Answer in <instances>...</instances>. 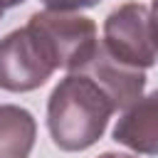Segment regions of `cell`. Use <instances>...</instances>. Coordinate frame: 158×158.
Here are the masks:
<instances>
[{"label":"cell","mask_w":158,"mask_h":158,"mask_svg":"<svg viewBox=\"0 0 158 158\" xmlns=\"http://www.w3.org/2000/svg\"><path fill=\"white\" fill-rule=\"evenodd\" d=\"M114 104L101 86L81 72H69L49 94L47 128L59 151L79 153L91 148L106 131Z\"/></svg>","instance_id":"obj_1"},{"label":"cell","mask_w":158,"mask_h":158,"mask_svg":"<svg viewBox=\"0 0 158 158\" xmlns=\"http://www.w3.org/2000/svg\"><path fill=\"white\" fill-rule=\"evenodd\" d=\"M27 25L40 35L57 69L64 72H79L101 44L94 20L79 12L40 10L30 15Z\"/></svg>","instance_id":"obj_2"},{"label":"cell","mask_w":158,"mask_h":158,"mask_svg":"<svg viewBox=\"0 0 158 158\" xmlns=\"http://www.w3.org/2000/svg\"><path fill=\"white\" fill-rule=\"evenodd\" d=\"M104 49L133 69H151L158 62V40L151 10L141 2H123L104 20Z\"/></svg>","instance_id":"obj_3"},{"label":"cell","mask_w":158,"mask_h":158,"mask_svg":"<svg viewBox=\"0 0 158 158\" xmlns=\"http://www.w3.org/2000/svg\"><path fill=\"white\" fill-rule=\"evenodd\" d=\"M57 72L40 35L25 25L0 40V89L12 94L35 91Z\"/></svg>","instance_id":"obj_4"},{"label":"cell","mask_w":158,"mask_h":158,"mask_svg":"<svg viewBox=\"0 0 158 158\" xmlns=\"http://www.w3.org/2000/svg\"><path fill=\"white\" fill-rule=\"evenodd\" d=\"M79 72L101 86V91L109 96V101L114 104L116 111L128 109L136 99L143 96V89H146V72L121 64L104 49V44H99L94 57Z\"/></svg>","instance_id":"obj_5"},{"label":"cell","mask_w":158,"mask_h":158,"mask_svg":"<svg viewBox=\"0 0 158 158\" xmlns=\"http://www.w3.org/2000/svg\"><path fill=\"white\" fill-rule=\"evenodd\" d=\"M114 141L138 156H158V89L121 111L114 126Z\"/></svg>","instance_id":"obj_6"},{"label":"cell","mask_w":158,"mask_h":158,"mask_svg":"<svg viewBox=\"0 0 158 158\" xmlns=\"http://www.w3.org/2000/svg\"><path fill=\"white\" fill-rule=\"evenodd\" d=\"M35 138V116L22 106L0 104V158H30Z\"/></svg>","instance_id":"obj_7"},{"label":"cell","mask_w":158,"mask_h":158,"mask_svg":"<svg viewBox=\"0 0 158 158\" xmlns=\"http://www.w3.org/2000/svg\"><path fill=\"white\" fill-rule=\"evenodd\" d=\"M44 10H57V12H79L86 7H96L101 0H40Z\"/></svg>","instance_id":"obj_8"},{"label":"cell","mask_w":158,"mask_h":158,"mask_svg":"<svg viewBox=\"0 0 158 158\" xmlns=\"http://www.w3.org/2000/svg\"><path fill=\"white\" fill-rule=\"evenodd\" d=\"M148 10H151V20H153V30H156V40H158V0H153Z\"/></svg>","instance_id":"obj_9"},{"label":"cell","mask_w":158,"mask_h":158,"mask_svg":"<svg viewBox=\"0 0 158 158\" xmlns=\"http://www.w3.org/2000/svg\"><path fill=\"white\" fill-rule=\"evenodd\" d=\"M99 158H136V156H131V153H114V151H106V153H101Z\"/></svg>","instance_id":"obj_10"},{"label":"cell","mask_w":158,"mask_h":158,"mask_svg":"<svg viewBox=\"0 0 158 158\" xmlns=\"http://www.w3.org/2000/svg\"><path fill=\"white\" fill-rule=\"evenodd\" d=\"M25 0H2V5L5 7H17V5H22Z\"/></svg>","instance_id":"obj_11"},{"label":"cell","mask_w":158,"mask_h":158,"mask_svg":"<svg viewBox=\"0 0 158 158\" xmlns=\"http://www.w3.org/2000/svg\"><path fill=\"white\" fill-rule=\"evenodd\" d=\"M5 10H7V7H5V5H2V0H0V20H2V12H5Z\"/></svg>","instance_id":"obj_12"}]
</instances>
